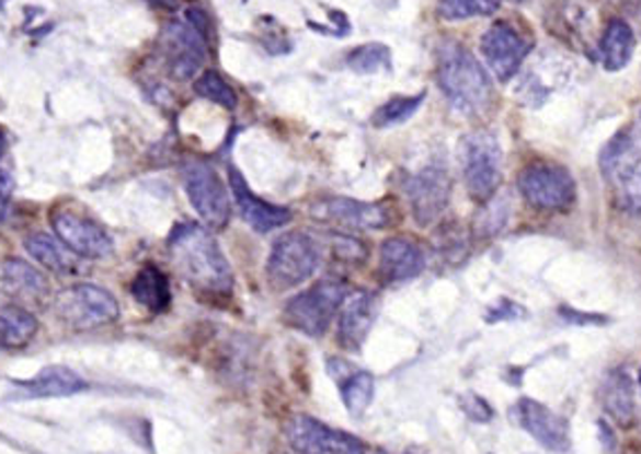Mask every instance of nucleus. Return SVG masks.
Masks as SVG:
<instances>
[{"label": "nucleus", "mask_w": 641, "mask_h": 454, "mask_svg": "<svg viewBox=\"0 0 641 454\" xmlns=\"http://www.w3.org/2000/svg\"><path fill=\"white\" fill-rule=\"evenodd\" d=\"M460 166L467 190L476 201L496 197L503 182V150L496 135L489 130L467 135L460 143Z\"/></svg>", "instance_id": "3"}, {"label": "nucleus", "mask_w": 641, "mask_h": 454, "mask_svg": "<svg viewBox=\"0 0 641 454\" xmlns=\"http://www.w3.org/2000/svg\"><path fill=\"white\" fill-rule=\"evenodd\" d=\"M283 432L291 450L299 454H366L362 439L330 428L308 415H291Z\"/></svg>", "instance_id": "9"}, {"label": "nucleus", "mask_w": 641, "mask_h": 454, "mask_svg": "<svg viewBox=\"0 0 641 454\" xmlns=\"http://www.w3.org/2000/svg\"><path fill=\"white\" fill-rule=\"evenodd\" d=\"M501 10V0H439L437 14L444 21H467L491 16Z\"/></svg>", "instance_id": "29"}, {"label": "nucleus", "mask_w": 641, "mask_h": 454, "mask_svg": "<svg viewBox=\"0 0 641 454\" xmlns=\"http://www.w3.org/2000/svg\"><path fill=\"white\" fill-rule=\"evenodd\" d=\"M345 295H348V289L341 282H317L287 302L285 321L310 338H321L328 331L336 312L341 310Z\"/></svg>", "instance_id": "6"}, {"label": "nucleus", "mask_w": 641, "mask_h": 454, "mask_svg": "<svg viewBox=\"0 0 641 454\" xmlns=\"http://www.w3.org/2000/svg\"><path fill=\"white\" fill-rule=\"evenodd\" d=\"M639 137H641V117H639Z\"/></svg>", "instance_id": "43"}, {"label": "nucleus", "mask_w": 641, "mask_h": 454, "mask_svg": "<svg viewBox=\"0 0 641 454\" xmlns=\"http://www.w3.org/2000/svg\"><path fill=\"white\" fill-rule=\"evenodd\" d=\"M162 49L169 74L175 81H191L207 57V38L188 23H169L162 32Z\"/></svg>", "instance_id": "13"}, {"label": "nucleus", "mask_w": 641, "mask_h": 454, "mask_svg": "<svg viewBox=\"0 0 641 454\" xmlns=\"http://www.w3.org/2000/svg\"><path fill=\"white\" fill-rule=\"evenodd\" d=\"M328 372L332 379H336L343 406L348 408L353 417H362L375 396V379L366 370L353 368L348 361L332 359L328 361Z\"/></svg>", "instance_id": "20"}, {"label": "nucleus", "mask_w": 641, "mask_h": 454, "mask_svg": "<svg viewBox=\"0 0 641 454\" xmlns=\"http://www.w3.org/2000/svg\"><path fill=\"white\" fill-rule=\"evenodd\" d=\"M402 454H431V452L424 450V447H420V445H411V447H407Z\"/></svg>", "instance_id": "39"}, {"label": "nucleus", "mask_w": 641, "mask_h": 454, "mask_svg": "<svg viewBox=\"0 0 641 454\" xmlns=\"http://www.w3.org/2000/svg\"><path fill=\"white\" fill-rule=\"evenodd\" d=\"M510 3H516V5H523V3H527V0H510Z\"/></svg>", "instance_id": "41"}, {"label": "nucleus", "mask_w": 641, "mask_h": 454, "mask_svg": "<svg viewBox=\"0 0 641 454\" xmlns=\"http://www.w3.org/2000/svg\"><path fill=\"white\" fill-rule=\"evenodd\" d=\"M5 150H8V141H5V132L0 130V160H3V155H5Z\"/></svg>", "instance_id": "40"}, {"label": "nucleus", "mask_w": 641, "mask_h": 454, "mask_svg": "<svg viewBox=\"0 0 641 454\" xmlns=\"http://www.w3.org/2000/svg\"><path fill=\"white\" fill-rule=\"evenodd\" d=\"M229 186H231V195L236 199L240 216L256 233H270L278 226H285L291 220L289 209L270 205V201L256 197L252 188L247 186L240 171H236L233 166H229Z\"/></svg>", "instance_id": "17"}, {"label": "nucleus", "mask_w": 641, "mask_h": 454, "mask_svg": "<svg viewBox=\"0 0 641 454\" xmlns=\"http://www.w3.org/2000/svg\"><path fill=\"white\" fill-rule=\"evenodd\" d=\"M639 387H641V372H639Z\"/></svg>", "instance_id": "44"}, {"label": "nucleus", "mask_w": 641, "mask_h": 454, "mask_svg": "<svg viewBox=\"0 0 641 454\" xmlns=\"http://www.w3.org/2000/svg\"><path fill=\"white\" fill-rule=\"evenodd\" d=\"M345 63H348V68L353 72H359V74L386 72L392 66L390 49L386 45H381V43H368V45H362V47L353 49V53L348 55V59H345Z\"/></svg>", "instance_id": "30"}, {"label": "nucleus", "mask_w": 641, "mask_h": 454, "mask_svg": "<svg viewBox=\"0 0 641 454\" xmlns=\"http://www.w3.org/2000/svg\"><path fill=\"white\" fill-rule=\"evenodd\" d=\"M25 251L47 271L59 273V276L77 271V258H75L77 254H72L64 242H57L55 237H49L45 233L30 235L25 240Z\"/></svg>", "instance_id": "24"}, {"label": "nucleus", "mask_w": 641, "mask_h": 454, "mask_svg": "<svg viewBox=\"0 0 641 454\" xmlns=\"http://www.w3.org/2000/svg\"><path fill=\"white\" fill-rule=\"evenodd\" d=\"M186 23H188L195 32H201L205 38L209 36L211 23H209V16H207L205 10H201V8H188V10H186Z\"/></svg>", "instance_id": "38"}, {"label": "nucleus", "mask_w": 641, "mask_h": 454, "mask_svg": "<svg viewBox=\"0 0 641 454\" xmlns=\"http://www.w3.org/2000/svg\"><path fill=\"white\" fill-rule=\"evenodd\" d=\"M404 190L415 222L420 226H431L449 207L451 179L442 166H426L407 179Z\"/></svg>", "instance_id": "11"}, {"label": "nucleus", "mask_w": 641, "mask_h": 454, "mask_svg": "<svg viewBox=\"0 0 641 454\" xmlns=\"http://www.w3.org/2000/svg\"><path fill=\"white\" fill-rule=\"evenodd\" d=\"M12 190H14V179L10 173L0 171V222L5 220L8 216V207H10V199H12Z\"/></svg>", "instance_id": "37"}, {"label": "nucleus", "mask_w": 641, "mask_h": 454, "mask_svg": "<svg viewBox=\"0 0 641 454\" xmlns=\"http://www.w3.org/2000/svg\"><path fill=\"white\" fill-rule=\"evenodd\" d=\"M637 160H641V158H639V145H637L634 137L628 135V132H619V135H617L606 148H604V153H602L599 164H602V171L606 173V177L617 179V177H619L628 166H632Z\"/></svg>", "instance_id": "27"}, {"label": "nucleus", "mask_w": 641, "mask_h": 454, "mask_svg": "<svg viewBox=\"0 0 641 454\" xmlns=\"http://www.w3.org/2000/svg\"><path fill=\"white\" fill-rule=\"evenodd\" d=\"M487 66L501 81H510L529 55V43L510 23H493L480 38Z\"/></svg>", "instance_id": "14"}, {"label": "nucleus", "mask_w": 641, "mask_h": 454, "mask_svg": "<svg viewBox=\"0 0 641 454\" xmlns=\"http://www.w3.org/2000/svg\"><path fill=\"white\" fill-rule=\"evenodd\" d=\"M184 188L191 207L209 229L220 231L229 224L231 218L229 193L218 173L209 164L188 162L184 166Z\"/></svg>", "instance_id": "8"}, {"label": "nucleus", "mask_w": 641, "mask_h": 454, "mask_svg": "<svg viewBox=\"0 0 641 454\" xmlns=\"http://www.w3.org/2000/svg\"><path fill=\"white\" fill-rule=\"evenodd\" d=\"M169 254L180 276L203 295L227 298L233 273L214 235L197 224H180L169 237Z\"/></svg>", "instance_id": "1"}, {"label": "nucleus", "mask_w": 641, "mask_h": 454, "mask_svg": "<svg viewBox=\"0 0 641 454\" xmlns=\"http://www.w3.org/2000/svg\"><path fill=\"white\" fill-rule=\"evenodd\" d=\"M518 190L538 211H565L574 205L576 184L568 168L552 162H534L518 175Z\"/></svg>", "instance_id": "7"}, {"label": "nucleus", "mask_w": 641, "mask_h": 454, "mask_svg": "<svg viewBox=\"0 0 641 454\" xmlns=\"http://www.w3.org/2000/svg\"><path fill=\"white\" fill-rule=\"evenodd\" d=\"M514 419L516 423L529 432L542 447L565 452L570 450V428L563 417L552 412L548 406L534 400V398H520L514 406Z\"/></svg>", "instance_id": "15"}, {"label": "nucleus", "mask_w": 641, "mask_h": 454, "mask_svg": "<svg viewBox=\"0 0 641 454\" xmlns=\"http://www.w3.org/2000/svg\"><path fill=\"white\" fill-rule=\"evenodd\" d=\"M632 53H634L632 27L621 19L610 21V25L606 27V32L602 36V45H599L604 68L608 72L623 70L628 66V61L632 59Z\"/></svg>", "instance_id": "25"}, {"label": "nucleus", "mask_w": 641, "mask_h": 454, "mask_svg": "<svg viewBox=\"0 0 641 454\" xmlns=\"http://www.w3.org/2000/svg\"><path fill=\"white\" fill-rule=\"evenodd\" d=\"M3 289L19 298V300H32L38 302L41 298L47 295L49 284L47 278L32 265H27L21 258H10L3 265Z\"/></svg>", "instance_id": "22"}, {"label": "nucleus", "mask_w": 641, "mask_h": 454, "mask_svg": "<svg viewBox=\"0 0 641 454\" xmlns=\"http://www.w3.org/2000/svg\"><path fill=\"white\" fill-rule=\"evenodd\" d=\"M49 222H53V229L59 235V240L79 258L99 260L113 254V248H115L113 237L90 216L75 209L59 207L53 211V216H49Z\"/></svg>", "instance_id": "10"}, {"label": "nucleus", "mask_w": 641, "mask_h": 454, "mask_svg": "<svg viewBox=\"0 0 641 454\" xmlns=\"http://www.w3.org/2000/svg\"><path fill=\"white\" fill-rule=\"evenodd\" d=\"M507 222V207L503 205V201H496V199H489V207L480 213L478 218V233L480 235H496Z\"/></svg>", "instance_id": "33"}, {"label": "nucleus", "mask_w": 641, "mask_h": 454, "mask_svg": "<svg viewBox=\"0 0 641 454\" xmlns=\"http://www.w3.org/2000/svg\"><path fill=\"white\" fill-rule=\"evenodd\" d=\"M619 193L623 205L632 211L641 216V160H637L632 166H628L619 177Z\"/></svg>", "instance_id": "32"}, {"label": "nucleus", "mask_w": 641, "mask_h": 454, "mask_svg": "<svg viewBox=\"0 0 641 454\" xmlns=\"http://www.w3.org/2000/svg\"><path fill=\"white\" fill-rule=\"evenodd\" d=\"M193 90H195L197 96L214 101V104H218V106H222L227 110H233L238 106L236 90L214 70H207L201 79H197Z\"/></svg>", "instance_id": "31"}, {"label": "nucleus", "mask_w": 641, "mask_h": 454, "mask_svg": "<svg viewBox=\"0 0 641 454\" xmlns=\"http://www.w3.org/2000/svg\"><path fill=\"white\" fill-rule=\"evenodd\" d=\"M602 403L606 412L628 428L634 419V387L630 376L623 370H615L606 376L602 385Z\"/></svg>", "instance_id": "23"}, {"label": "nucleus", "mask_w": 641, "mask_h": 454, "mask_svg": "<svg viewBox=\"0 0 641 454\" xmlns=\"http://www.w3.org/2000/svg\"><path fill=\"white\" fill-rule=\"evenodd\" d=\"M321 263L319 242L301 231L281 235L267 258V278L276 289H291L308 282Z\"/></svg>", "instance_id": "4"}, {"label": "nucleus", "mask_w": 641, "mask_h": 454, "mask_svg": "<svg viewBox=\"0 0 641 454\" xmlns=\"http://www.w3.org/2000/svg\"><path fill=\"white\" fill-rule=\"evenodd\" d=\"M14 398H64L88 389V383L66 365L43 368L30 381H14Z\"/></svg>", "instance_id": "18"}, {"label": "nucleus", "mask_w": 641, "mask_h": 454, "mask_svg": "<svg viewBox=\"0 0 641 454\" xmlns=\"http://www.w3.org/2000/svg\"><path fill=\"white\" fill-rule=\"evenodd\" d=\"M437 83L451 106L465 115L480 113L491 98V79L469 49L456 40L437 49Z\"/></svg>", "instance_id": "2"}, {"label": "nucleus", "mask_w": 641, "mask_h": 454, "mask_svg": "<svg viewBox=\"0 0 641 454\" xmlns=\"http://www.w3.org/2000/svg\"><path fill=\"white\" fill-rule=\"evenodd\" d=\"M424 101V92L415 94V96H394L390 101H386L384 106H379L373 115V126L375 128H390V126H400L404 121H409L422 106Z\"/></svg>", "instance_id": "28"}, {"label": "nucleus", "mask_w": 641, "mask_h": 454, "mask_svg": "<svg viewBox=\"0 0 641 454\" xmlns=\"http://www.w3.org/2000/svg\"><path fill=\"white\" fill-rule=\"evenodd\" d=\"M5 3H8V0H0V12H3V10H5Z\"/></svg>", "instance_id": "42"}, {"label": "nucleus", "mask_w": 641, "mask_h": 454, "mask_svg": "<svg viewBox=\"0 0 641 454\" xmlns=\"http://www.w3.org/2000/svg\"><path fill=\"white\" fill-rule=\"evenodd\" d=\"M310 216L323 224H334L351 231H379L390 222L381 205L357 201L351 197H323L310 207Z\"/></svg>", "instance_id": "12"}, {"label": "nucleus", "mask_w": 641, "mask_h": 454, "mask_svg": "<svg viewBox=\"0 0 641 454\" xmlns=\"http://www.w3.org/2000/svg\"><path fill=\"white\" fill-rule=\"evenodd\" d=\"M38 331V321L32 312L19 305L0 310V347L21 349L32 342Z\"/></svg>", "instance_id": "26"}, {"label": "nucleus", "mask_w": 641, "mask_h": 454, "mask_svg": "<svg viewBox=\"0 0 641 454\" xmlns=\"http://www.w3.org/2000/svg\"><path fill=\"white\" fill-rule=\"evenodd\" d=\"M424 269L422 248L407 237H390L381 244L379 278L386 284L407 282L420 276Z\"/></svg>", "instance_id": "19"}, {"label": "nucleus", "mask_w": 641, "mask_h": 454, "mask_svg": "<svg viewBox=\"0 0 641 454\" xmlns=\"http://www.w3.org/2000/svg\"><path fill=\"white\" fill-rule=\"evenodd\" d=\"M462 410H465V415H467L469 419H473V421H478V423H484V421H489V419L493 417V412H491V408H489V403H487L484 398L476 396V394H467V396L462 398Z\"/></svg>", "instance_id": "35"}, {"label": "nucleus", "mask_w": 641, "mask_h": 454, "mask_svg": "<svg viewBox=\"0 0 641 454\" xmlns=\"http://www.w3.org/2000/svg\"><path fill=\"white\" fill-rule=\"evenodd\" d=\"M377 318V298L368 291L348 293L341 302L336 336L343 349L357 351L366 342Z\"/></svg>", "instance_id": "16"}, {"label": "nucleus", "mask_w": 641, "mask_h": 454, "mask_svg": "<svg viewBox=\"0 0 641 454\" xmlns=\"http://www.w3.org/2000/svg\"><path fill=\"white\" fill-rule=\"evenodd\" d=\"M133 298L139 302L141 307L153 314H162L171 305V284L167 273L156 267V265H146L139 269L130 284Z\"/></svg>", "instance_id": "21"}, {"label": "nucleus", "mask_w": 641, "mask_h": 454, "mask_svg": "<svg viewBox=\"0 0 641 454\" xmlns=\"http://www.w3.org/2000/svg\"><path fill=\"white\" fill-rule=\"evenodd\" d=\"M525 316V310L520 305H516L514 300H507L503 298L496 307H491L489 314H487V321L489 323H496V321H514V318H520Z\"/></svg>", "instance_id": "36"}, {"label": "nucleus", "mask_w": 641, "mask_h": 454, "mask_svg": "<svg viewBox=\"0 0 641 454\" xmlns=\"http://www.w3.org/2000/svg\"><path fill=\"white\" fill-rule=\"evenodd\" d=\"M332 244H334V254L339 258H345V260H353V263H362L366 260L368 251L364 248L362 242H357L355 237H348V235H332Z\"/></svg>", "instance_id": "34"}, {"label": "nucleus", "mask_w": 641, "mask_h": 454, "mask_svg": "<svg viewBox=\"0 0 641 454\" xmlns=\"http://www.w3.org/2000/svg\"><path fill=\"white\" fill-rule=\"evenodd\" d=\"M55 314L77 331L113 325L119 318V305L111 291L96 284H72L55 300Z\"/></svg>", "instance_id": "5"}]
</instances>
